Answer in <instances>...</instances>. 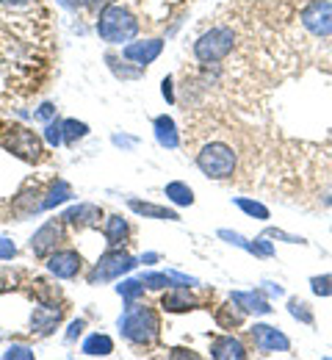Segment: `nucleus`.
Listing matches in <instances>:
<instances>
[{"label": "nucleus", "mask_w": 332, "mask_h": 360, "mask_svg": "<svg viewBox=\"0 0 332 360\" xmlns=\"http://www.w3.org/2000/svg\"><path fill=\"white\" fill-rule=\"evenodd\" d=\"M164 97H166V100H175V94H172V78L164 81Z\"/></svg>", "instance_id": "38"}, {"label": "nucleus", "mask_w": 332, "mask_h": 360, "mask_svg": "<svg viewBox=\"0 0 332 360\" xmlns=\"http://www.w3.org/2000/svg\"><path fill=\"white\" fill-rule=\"evenodd\" d=\"M219 238H225V241H230V244H236L241 250H252V241L249 238H244V236H238V233H230V230H219Z\"/></svg>", "instance_id": "31"}, {"label": "nucleus", "mask_w": 332, "mask_h": 360, "mask_svg": "<svg viewBox=\"0 0 332 360\" xmlns=\"http://www.w3.org/2000/svg\"><path fill=\"white\" fill-rule=\"evenodd\" d=\"M144 261H147V264H155V261H158V255H155V252H150V255H144L142 258V264Z\"/></svg>", "instance_id": "42"}, {"label": "nucleus", "mask_w": 332, "mask_h": 360, "mask_svg": "<svg viewBox=\"0 0 332 360\" xmlns=\"http://www.w3.org/2000/svg\"><path fill=\"white\" fill-rule=\"evenodd\" d=\"M69 197H72L69 183H67V180H55V183H53V188H50L48 194H45V200H42V208H45V211H48V208H55V205L67 202Z\"/></svg>", "instance_id": "22"}, {"label": "nucleus", "mask_w": 332, "mask_h": 360, "mask_svg": "<svg viewBox=\"0 0 332 360\" xmlns=\"http://www.w3.org/2000/svg\"><path fill=\"white\" fill-rule=\"evenodd\" d=\"M249 333H252L255 347H258L260 352H288V349H291V341L285 338L277 327H269V324H255Z\"/></svg>", "instance_id": "9"}, {"label": "nucleus", "mask_w": 332, "mask_h": 360, "mask_svg": "<svg viewBox=\"0 0 332 360\" xmlns=\"http://www.w3.org/2000/svg\"><path fill=\"white\" fill-rule=\"evenodd\" d=\"M230 300L236 302L244 314H260V316L272 314V305L263 297V291H233Z\"/></svg>", "instance_id": "16"}, {"label": "nucleus", "mask_w": 332, "mask_h": 360, "mask_svg": "<svg viewBox=\"0 0 332 360\" xmlns=\"http://www.w3.org/2000/svg\"><path fill=\"white\" fill-rule=\"evenodd\" d=\"M266 285H269V288H266V291H269V294H277V297H280V294H283V288H280V285H274V283H266Z\"/></svg>", "instance_id": "41"}, {"label": "nucleus", "mask_w": 332, "mask_h": 360, "mask_svg": "<svg viewBox=\"0 0 332 360\" xmlns=\"http://www.w3.org/2000/svg\"><path fill=\"white\" fill-rule=\"evenodd\" d=\"M45 141H48L50 147H58V144L64 141V122H48V128H45Z\"/></svg>", "instance_id": "29"}, {"label": "nucleus", "mask_w": 332, "mask_h": 360, "mask_svg": "<svg viewBox=\"0 0 332 360\" xmlns=\"http://www.w3.org/2000/svg\"><path fill=\"white\" fill-rule=\"evenodd\" d=\"M53 111H55V108H53L50 103H45V105L36 111V117H39V120H50V117H53Z\"/></svg>", "instance_id": "36"}, {"label": "nucleus", "mask_w": 332, "mask_h": 360, "mask_svg": "<svg viewBox=\"0 0 332 360\" xmlns=\"http://www.w3.org/2000/svg\"><path fill=\"white\" fill-rule=\"evenodd\" d=\"M117 291L125 297V302H136V297H142L144 283L142 280H125L122 285H117Z\"/></svg>", "instance_id": "27"}, {"label": "nucleus", "mask_w": 332, "mask_h": 360, "mask_svg": "<svg viewBox=\"0 0 332 360\" xmlns=\"http://www.w3.org/2000/svg\"><path fill=\"white\" fill-rule=\"evenodd\" d=\"M114 3H117V0H86V6H89V8L95 11V14H100L102 8H108V6H114Z\"/></svg>", "instance_id": "35"}, {"label": "nucleus", "mask_w": 332, "mask_h": 360, "mask_svg": "<svg viewBox=\"0 0 332 360\" xmlns=\"http://www.w3.org/2000/svg\"><path fill=\"white\" fill-rule=\"evenodd\" d=\"M236 305V302H233ZM216 321H219V327H225V330H233L238 327L241 321H244V311L241 308H230V305H225V308H219V314H216Z\"/></svg>", "instance_id": "23"}, {"label": "nucleus", "mask_w": 332, "mask_h": 360, "mask_svg": "<svg viewBox=\"0 0 332 360\" xmlns=\"http://www.w3.org/2000/svg\"><path fill=\"white\" fill-rule=\"evenodd\" d=\"M302 25L313 37H332V3L330 0H313L302 11Z\"/></svg>", "instance_id": "7"}, {"label": "nucleus", "mask_w": 332, "mask_h": 360, "mask_svg": "<svg viewBox=\"0 0 332 360\" xmlns=\"http://www.w3.org/2000/svg\"><path fill=\"white\" fill-rule=\"evenodd\" d=\"M97 34L108 45H122V42H131L139 34V20L125 6L114 3V6H108L97 14Z\"/></svg>", "instance_id": "2"}, {"label": "nucleus", "mask_w": 332, "mask_h": 360, "mask_svg": "<svg viewBox=\"0 0 332 360\" xmlns=\"http://www.w3.org/2000/svg\"><path fill=\"white\" fill-rule=\"evenodd\" d=\"M3 6H8V8H22V6H28V3H34V0H0Z\"/></svg>", "instance_id": "37"}, {"label": "nucleus", "mask_w": 332, "mask_h": 360, "mask_svg": "<svg viewBox=\"0 0 332 360\" xmlns=\"http://www.w3.org/2000/svg\"><path fill=\"white\" fill-rule=\"evenodd\" d=\"M3 144H6L8 153H14L17 158L31 161V164L42 161V155H45V150H42V139L34 134V131H28V128H11V134L6 136Z\"/></svg>", "instance_id": "6"}, {"label": "nucleus", "mask_w": 332, "mask_h": 360, "mask_svg": "<svg viewBox=\"0 0 332 360\" xmlns=\"http://www.w3.org/2000/svg\"><path fill=\"white\" fill-rule=\"evenodd\" d=\"M164 194H166V200L175 202V205H194V191H191L186 183H180V180L166 183Z\"/></svg>", "instance_id": "21"}, {"label": "nucleus", "mask_w": 332, "mask_h": 360, "mask_svg": "<svg viewBox=\"0 0 332 360\" xmlns=\"http://www.w3.org/2000/svg\"><path fill=\"white\" fill-rule=\"evenodd\" d=\"M197 167L202 169V175L213 180H225L236 172V153L230 144L225 141H211L197 153Z\"/></svg>", "instance_id": "3"}, {"label": "nucleus", "mask_w": 332, "mask_h": 360, "mask_svg": "<svg viewBox=\"0 0 332 360\" xmlns=\"http://www.w3.org/2000/svg\"><path fill=\"white\" fill-rule=\"evenodd\" d=\"M86 134H89V125L86 122L64 120V144H75V141H81Z\"/></svg>", "instance_id": "24"}, {"label": "nucleus", "mask_w": 332, "mask_h": 360, "mask_svg": "<svg viewBox=\"0 0 332 360\" xmlns=\"http://www.w3.org/2000/svg\"><path fill=\"white\" fill-rule=\"evenodd\" d=\"M61 238H64V219H50L31 236V252L36 258H50L61 244Z\"/></svg>", "instance_id": "8"}, {"label": "nucleus", "mask_w": 332, "mask_h": 360, "mask_svg": "<svg viewBox=\"0 0 332 360\" xmlns=\"http://www.w3.org/2000/svg\"><path fill=\"white\" fill-rule=\"evenodd\" d=\"M136 269V258L125 250H108L100 261L95 264V269L89 271V283L100 285V283H108V280H117L122 274Z\"/></svg>", "instance_id": "5"}, {"label": "nucleus", "mask_w": 332, "mask_h": 360, "mask_svg": "<svg viewBox=\"0 0 332 360\" xmlns=\"http://www.w3.org/2000/svg\"><path fill=\"white\" fill-rule=\"evenodd\" d=\"M172 358H197V355H194V352H186V349H172Z\"/></svg>", "instance_id": "39"}, {"label": "nucleus", "mask_w": 332, "mask_h": 360, "mask_svg": "<svg viewBox=\"0 0 332 360\" xmlns=\"http://www.w3.org/2000/svg\"><path fill=\"white\" fill-rule=\"evenodd\" d=\"M246 355H249L246 347L238 341L236 335H222L211 344V358L216 360H244Z\"/></svg>", "instance_id": "15"}, {"label": "nucleus", "mask_w": 332, "mask_h": 360, "mask_svg": "<svg viewBox=\"0 0 332 360\" xmlns=\"http://www.w3.org/2000/svg\"><path fill=\"white\" fill-rule=\"evenodd\" d=\"M61 319H64V308H58L55 302L42 300V305L31 316V333H36V335H50V333L61 324Z\"/></svg>", "instance_id": "10"}, {"label": "nucleus", "mask_w": 332, "mask_h": 360, "mask_svg": "<svg viewBox=\"0 0 332 360\" xmlns=\"http://www.w3.org/2000/svg\"><path fill=\"white\" fill-rule=\"evenodd\" d=\"M61 219H64V225L75 227V230H84V227L100 225L102 211H100V205H92V202H78V205L67 208V211L61 214Z\"/></svg>", "instance_id": "12"}, {"label": "nucleus", "mask_w": 332, "mask_h": 360, "mask_svg": "<svg viewBox=\"0 0 332 360\" xmlns=\"http://www.w3.org/2000/svg\"><path fill=\"white\" fill-rule=\"evenodd\" d=\"M236 205L244 211V214H249V217H255V219H260V222H266V219H269V208H266V205H260V202H255V200L238 197Z\"/></svg>", "instance_id": "25"}, {"label": "nucleus", "mask_w": 332, "mask_h": 360, "mask_svg": "<svg viewBox=\"0 0 332 360\" xmlns=\"http://www.w3.org/2000/svg\"><path fill=\"white\" fill-rule=\"evenodd\" d=\"M161 50H164V42L161 39H147V42H131V45L122 50V56L128 58V61H136V64H152L158 56H161Z\"/></svg>", "instance_id": "14"}, {"label": "nucleus", "mask_w": 332, "mask_h": 360, "mask_svg": "<svg viewBox=\"0 0 332 360\" xmlns=\"http://www.w3.org/2000/svg\"><path fill=\"white\" fill-rule=\"evenodd\" d=\"M233 45H236L233 28L219 25V28L205 31V34L194 42V56H197V61H202V64H219L222 58L230 56Z\"/></svg>", "instance_id": "4"}, {"label": "nucleus", "mask_w": 332, "mask_h": 360, "mask_svg": "<svg viewBox=\"0 0 332 360\" xmlns=\"http://www.w3.org/2000/svg\"><path fill=\"white\" fill-rule=\"evenodd\" d=\"M58 3H61L64 8H78V6H81V3H86V0H58Z\"/></svg>", "instance_id": "40"}, {"label": "nucleus", "mask_w": 332, "mask_h": 360, "mask_svg": "<svg viewBox=\"0 0 332 360\" xmlns=\"http://www.w3.org/2000/svg\"><path fill=\"white\" fill-rule=\"evenodd\" d=\"M288 311L293 319H299L302 324H313L316 319H313V311H310V305L307 302H302V300H288Z\"/></svg>", "instance_id": "26"}, {"label": "nucleus", "mask_w": 332, "mask_h": 360, "mask_svg": "<svg viewBox=\"0 0 332 360\" xmlns=\"http://www.w3.org/2000/svg\"><path fill=\"white\" fill-rule=\"evenodd\" d=\"M249 252H252V255H260V258H272V255H274V247H272L269 236H260V238L252 241V250H249Z\"/></svg>", "instance_id": "30"}, {"label": "nucleus", "mask_w": 332, "mask_h": 360, "mask_svg": "<svg viewBox=\"0 0 332 360\" xmlns=\"http://www.w3.org/2000/svg\"><path fill=\"white\" fill-rule=\"evenodd\" d=\"M131 211L139 214V217H147V219H166V222H178V211L172 208H164V205H155V202H142V200H128Z\"/></svg>", "instance_id": "17"}, {"label": "nucleus", "mask_w": 332, "mask_h": 360, "mask_svg": "<svg viewBox=\"0 0 332 360\" xmlns=\"http://www.w3.org/2000/svg\"><path fill=\"white\" fill-rule=\"evenodd\" d=\"M119 330H122V335H125L131 344L150 347V344H155L158 335H161V319H158V314H155L150 305L128 302L125 314L119 319Z\"/></svg>", "instance_id": "1"}, {"label": "nucleus", "mask_w": 332, "mask_h": 360, "mask_svg": "<svg viewBox=\"0 0 332 360\" xmlns=\"http://www.w3.org/2000/svg\"><path fill=\"white\" fill-rule=\"evenodd\" d=\"M17 255V247L8 238H0V261H11Z\"/></svg>", "instance_id": "33"}, {"label": "nucleus", "mask_w": 332, "mask_h": 360, "mask_svg": "<svg viewBox=\"0 0 332 360\" xmlns=\"http://www.w3.org/2000/svg\"><path fill=\"white\" fill-rule=\"evenodd\" d=\"M111 352H114V341L108 335H102V333H92L84 341V355H89V358H105Z\"/></svg>", "instance_id": "20"}, {"label": "nucleus", "mask_w": 332, "mask_h": 360, "mask_svg": "<svg viewBox=\"0 0 332 360\" xmlns=\"http://www.w3.org/2000/svg\"><path fill=\"white\" fill-rule=\"evenodd\" d=\"M161 308H164L166 314H186V311L199 308V300L191 294L189 285H178V288H172L169 294H164Z\"/></svg>", "instance_id": "13"}, {"label": "nucleus", "mask_w": 332, "mask_h": 360, "mask_svg": "<svg viewBox=\"0 0 332 360\" xmlns=\"http://www.w3.org/2000/svg\"><path fill=\"white\" fill-rule=\"evenodd\" d=\"M3 358L6 360H34V352H31L28 347H8V349L3 352Z\"/></svg>", "instance_id": "32"}, {"label": "nucleus", "mask_w": 332, "mask_h": 360, "mask_svg": "<svg viewBox=\"0 0 332 360\" xmlns=\"http://www.w3.org/2000/svg\"><path fill=\"white\" fill-rule=\"evenodd\" d=\"M310 288H313L316 297H332V274L310 277Z\"/></svg>", "instance_id": "28"}, {"label": "nucleus", "mask_w": 332, "mask_h": 360, "mask_svg": "<svg viewBox=\"0 0 332 360\" xmlns=\"http://www.w3.org/2000/svg\"><path fill=\"white\" fill-rule=\"evenodd\" d=\"M105 241H108V247H119V244H125L128 241V236H131V225L122 219V217H108V222H105Z\"/></svg>", "instance_id": "19"}, {"label": "nucleus", "mask_w": 332, "mask_h": 360, "mask_svg": "<svg viewBox=\"0 0 332 360\" xmlns=\"http://www.w3.org/2000/svg\"><path fill=\"white\" fill-rule=\"evenodd\" d=\"M152 128H155V139H158V144H161V147L175 150V147L180 144V136H178V128H175V120H172V117H166V114L155 117Z\"/></svg>", "instance_id": "18"}, {"label": "nucleus", "mask_w": 332, "mask_h": 360, "mask_svg": "<svg viewBox=\"0 0 332 360\" xmlns=\"http://www.w3.org/2000/svg\"><path fill=\"white\" fill-rule=\"evenodd\" d=\"M84 266V258L75 252V250H58L48 258V269L50 274L61 277V280H72L78 277V271Z\"/></svg>", "instance_id": "11"}, {"label": "nucleus", "mask_w": 332, "mask_h": 360, "mask_svg": "<svg viewBox=\"0 0 332 360\" xmlns=\"http://www.w3.org/2000/svg\"><path fill=\"white\" fill-rule=\"evenodd\" d=\"M84 327H86V321L84 319H78V321H72V327H69V333H67V341H75L81 333H84Z\"/></svg>", "instance_id": "34"}]
</instances>
